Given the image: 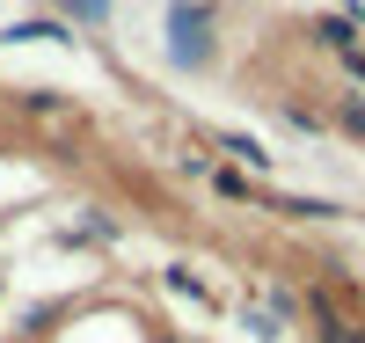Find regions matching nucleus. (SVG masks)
Listing matches in <instances>:
<instances>
[{
	"label": "nucleus",
	"mask_w": 365,
	"mask_h": 343,
	"mask_svg": "<svg viewBox=\"0 0 365 343\" xmlns=\"http://www.w3.org/2000/svg\"><path fill=\"white\" fill-rule=\"evenodd\" d=\"M175 51L182 58H205V15L197 8H175Z\"/></svg>",
	"instance_id": "obj_1"
},
{
	"label": "nucleus",
	"mask_w": 365,
	"mask_h": 343,
	"mask_svg": "<svg viewBox=\"0 0 365 343\" xmlns=\"http://www.w3.org/2000/svg\"><path fill=\"white\" fill-rule=\"evenodd\" d=\"M344 66H351V73H358V81H365V51H344Z\"/></svg>",
	"instance_id": "obj_2"
}]
</instances>
